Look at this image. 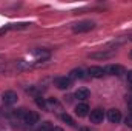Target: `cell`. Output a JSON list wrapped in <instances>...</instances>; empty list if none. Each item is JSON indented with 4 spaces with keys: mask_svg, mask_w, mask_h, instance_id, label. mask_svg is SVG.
Returning a JSON list of instances; mask_svg holds the SVG:
<instances>
[{
    "mask_svg": "<svg viewBox=\"0 0 132 131\" xmlns=\"http://www.w3.org/2000/svg\"><path fill=\"white\" fill-rule=\"evenodd\" d=\"M94 28V23L92 22H88V20H85V22H80V23H75L74 25V33H86V31H91Z\"/></svg>",
    "mask_w": 132,
    "mask_h": 131,
    "instance_id": "cell-1",
    "label": "cell"
},
{
    "mask_svg": "<svg viewBox=\"0 0 132 131\" xmlns=\"http://www.w3.org/2000/svg\"><path fill=\"white\" fill-rule=\"evenodd\" d=\"M55 86L59 90H69L72 86V80L69 77H59L55 79Z\"/></svg>",
    "mask_w": 132,
    "mask_h": 131,
    "instance_id": "cell-2",
    "label": "cell"
},
{
    "mask_svg": "<svg viewBox=\"0 0 132 131\" xmlns=\"http://www.w3.org/2000/svg\"><path fill=\"white\" fill-rule=\"evenodd\" d=\"M2 97H3V103L5 105H14L17 102V99H19L15 91H5Z\"/></svg>",
    "mask_w": 132,
    "mask_h": 131,
    "instance_id": "cell-3",
    "label": "cell"
},
{
    "mask_svg": "<svg viewBox=\"0 0 132 131\" xmlns=\"http://www.w3.org/2000/svg\"><path fill=\"white\" fill-rule=\"evenodd\" d=\"M89 119H91V122H92V123H100V122H103L104 114H103V111H101L100 108H95V110H92V111H91Z\"/></svg>",
    "mask_w": 132,
    "mask_h": 131,
    "instance_id": "cell-4",
    "label": "cell"
},
{
    "mask_svg": "<svg viewBox=\"0 0 132 131\" xmlns=\"http://www.w3.org/2000/svg\"><path fill=\"white\" fill-rule=\"evenodd\" d=\"M38 114L37 113H34V111H26L25 113V116H23V120H25V123H28V125H35L37 122H38Z\"/></svg>",
    "mask_w": 132,
    "mask_h": 131,
    "instance_id": "cell-5",
    "label": "cell"
},
{
    "mask_svg": "<svg viewBox=\"0 0 132 131\" xmlns=\"http://www.w3.org/2000/svg\"><path fill=\"white\" fill-rule=\"evenodd\" d=\"M108 119H109L111 123H120V120H121V113H120L118 110L112 108V110L108 111Z\"/></svg>",
    "mask_w": 132,
    "mask_h": 131,
    "instance_id": "cell-6",
    "label": "cell"
},
{
    "mask_svg": "<svg viewBox=\"0 0 132 131\" xmlns=\"http://www.w3.org/2000/svg\"><path fill=\"white\" fill-rule=\"evenodd\" d=\"M88 113H89V106L85 102H81V103H78L75 106V114L78 117H85V116H88Z\"/></svg>",
    "mask_w": 132,
    "mask_h": 131,
    "instance_id": "cell-7",
    "label": "cell"
},
{
    "mask_svg": "<svg viewBox=\"0 0 132 131\" xmlns=\"http://www.w3.org/2000/svg\"><path fill=\"white\" fill-rule=\"evenodd\" d=\"M106 71H104V68H101V66H91L89 69H88V74L91 76V77H103V74H104Z\"/></svg>",
    "mask_w": 132,
    "mask_h": 131,
    "instance_id": "cell-8",
    "label": "cell"
},
{
    "mask_svg": "<svg viewBox=\"0 0 132 131\" xmlns=\"http://www.w3.org/2000/svg\"><path fill=\"white\" fill-rule=\"evenodd\" d=\"M112 51H101V53H92L91 54V59H109L112 57Z\"/></svg>",
    "mask_w": 132,
    "mask_h": 131,
    "instance_id": "cell-9",
    "label": "cell"
},
{
    "mask_svg": "<svg viewBox=\"0 0 132 131\" xmlns=\"http://www.w3.org/2000/svg\"><path fill=\"white\" fill-rule=\"evenodd\" d=\"M104 71L109 72V74H112V76H118V74L123 71V68L120 65H109L108 68H104Z\"/></svg>",
    "mask_w": 132,
    "mask_h": 131,
    "instance_id": "cell-10",
    "label": "cell"
},
{
    "mask_svg": "<svg viewBox=\"0 0 132 131\" xmlns=\"http://www.w3.org/2000/svg\"><path fill=\"white\" fill-rule=\"evenodd\" d=\"M75 97L78 99V100L88 99L89 97V90H88V88H78V90L75 91Z\"/></svg>",
    "mask_w": 132,
    "mask_h": 131,
    "instance_id": "cell-11",
    "label": "cell"
},
{
    "mask_svg": "<svg viewBox=\"0 0 132 131\" xmlns=\"http://www.w3.org/2000/svg\"><path fill=\"white\" fill-rule=\"evenodd\" d=\"M69 79L74 80V79H83V71L81 69H72L69 72Z\"/></svg>",
    "mask_w": 132,
    "mask_h": 131,
    "instance_id": "cell-12",
    "label": "cell"
},
{
    "mask_svg": "<svg viewBox=\"0 0 132 131\" xmlns=\"http://www.w3.org/2000/svg\"><path fill=\"white\" fill-rule=\"evenodd\" d=\"M52 130H54V125H52L49 120L40 123V127H38V131H52Z\"/></svg>",
    "mask_w": 132,
    "mask_h": 131,
    "instance_id": "cell-13",
    "label": "cell"
},
{
    "mask_svg": "<svg viewBox=\"0 0 132 131\" xmlns=\"http://www.w3.org/2000/svg\"><path fill=\"white\" fill-rule=\"evenodd\" d=\"M62 120H63V122H66L68 125H71V127H74V125H75L74 119H72L69 114H66V113H65V114H62Z\"/></svg>",
    "mask_w": 132,
    "mask_h": 131,
    "instance_id": "cell-14",
    "label": "cell"
},
{
    "mask_svg": "<svg viewBox=\"0 0 132 131\" xmlns=\"http://www.w3.org/2000/svg\"><path fill=\"white\" fill-rule=\"evenodd\" d=\"M34 54H35L38 59H40V57H42V59H48V57H49V53H48V51H43V49H42V51L37 49V51H34Z\"/></svg>",
    "mask_w": 132,
    "mask_h": 131,
    "instance_id": "cell-15",
    "label": "cell"
},
{
    "mask_svg": "<svg viewBox=\"0 0 132 131\" xmlns=\"http://www.w3.org/2000/svg\"><path fill=\"white\" fill-rule=\"evenodd\" d=\"M35 103H37L40 108H46V102L40 97V96H37V97H35Z\"/></svg>",
    "mask_w": 132,
    "mask_h": 131,
    "instance_id": "cell-16",
    "label": "cell"
},
{
    "mask_svg": "<svg viewBox=\"0 0 132 131\" xmlns=\"http://www.w3.org/2000/svg\"><path fill=\"white\" fill-rule=\"evenodd\" d=\"M125 122H126V125H128V127H131V128H132V114H129V116L125 119Z\"/></svg>",
    "mask_w": 132,
    "mask_h": 131,
    "instance_id": "cell-17",
    "label": "cell"
},
{
    "mask_svg": "<svg viewBox=\"0 0 132 131\" xmlns=\"http://www.w3.org/2000/svg\"><path fill=\"white\" fill-rule=\"evenodd\" d=\"M126 103H128V106L131 108V111H132V97H131V96H128V97H126Z\"/></svg>",
    "mask_w": 132,
    "mask_h": 131,
    "instance_id": "cell-18",
    "label": "cell"
},
{
    "mask_svg": "<svg viewBox=\"0 0 132 131\" xmlns=\"http://www.w3.org/2000/svg\"><path fill=\"white\" fill-rule=\"evenodd\" d=\"M126 77H128V82H129V83H132V71H128Z\"/></svg>",
    "mask_w": 132,
    "mask_h": 131,
    "instance_id": "cell-19",
    "label": "cell"
},
{
    "mask_svg": "<svg viewBox=\"0 0 132 131\" xmlns=\"http://www.w3.org/2000/svg\"><path fill=\"white\" fill-rule=\"evenodd\" d=\"M52 131H63V130H62V128H59V127H54V130H52Z\"/></svg>",
    "mask_w": 132,
    "mask_h": 131,
    "instance_id": "cell-20",
    "label": "cell"
},
{
    "mask_svg": "<svg viewBox=\"0 0 132 131\" xmlns=\"http://www.w3.org/2000/svg\"><path fill=\"white\" fill-rule=\"evenodd\" d=\"M80 131H89V130H88V128H81Z\"/></svg>",
    "mask_w": 132,
    "mask_h": 131,
    "instance_id": "cell-21",
    "label": "cell"
},
{
    "mask_svg": "<svg viewBox=\"0 0 132 131\" xmlns=\"http://www.w3.org/2000/svg\"><path fill=\"white\" fill-rule=\"evenodd\" d=\"M131 57H132V51H131Z\"/></svg>",
    "mask_w": 132,
    "mask_h": 131,
    "instance_id": "cell-22",
    "label": "cell"
}]
</instances>
